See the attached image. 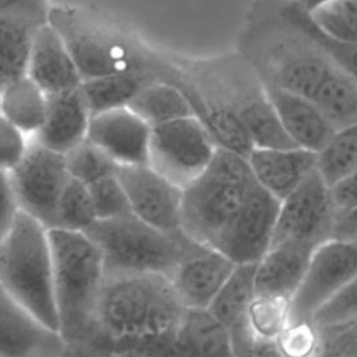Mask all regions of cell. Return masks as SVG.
Listing matches in <instances>:
<instances>
[{
	"label": "cell",
	"mask_w": 357,
	"mask_h": 357,
	"mask_svg": "<svg viewBox=\"0 0 357 357\" xmlns=\"http://www.w3.org/2000/svg\"><path fill=\"white\" fill-rule=\"evenodd\" d=\"M238 50L264 84L308 99L337 64L284 10L282 0H255Z\"/></svg>",
	"instance_id": "obj_1"
},
{
	"label": "cell",
	"mask_w": 357,
	"mask_h": 357,
	"mask_svg": "<svg viewBox=\"0 0 357 357\" xmlns=\"http://www.w3.org/2000/svg\"><path fill=\"white\" fill-rule=\"evenodd\" d=\"M185 310L165 275L110 273L99 297L96 329L135 354L172 336Z\"/></svg>",
	"instance_id": "obj_2"
},
{
	"label": "cell",
	"mask_w": 357,
	"mask_h": 357,
	"mask_svg": "<svg viewBox=\"0 0 357 357\" xmlns=\"http://www.w3.org/2000/svg\"><path fill=\"white\" fill-rule=\"evenodd\" d=\"M47 22L66 43L82 81L127 71L158 75L162 56L117 22L71 6H50Z\"/></svg>",
	"instance_id": "obj_3"
},
{
	"label": "cell",
	"mask_w": 357,
	"mask_h": 357,
	"mask_svg": "<svg viewBox=\"0 0 357 357\" xmlns=\"http://www.w3.org/2000/svg\"><path fill=\"white\" fill-rule=\"evenodd\" d=\"M59 333L67 344L96 329V310L106 280L100 248L84 231L49 229Z\"/></svg>",
	"instance_id": "obj_4"
},
{
	"label": "cell",
	"mask_w": 357,
	"mask_h": 357,
	"mask_svg": "<svg viewBox=\"0 0 357 357\" xmlns=\"http://www.w3.org/2000/svg\"><path fill=\"white\" fill-rule=\"evenodd\" d=\"M257 184L247 156L218 146L208 167L183 188L181 230L216 247Z\"/></svg>",
	"instance_id": "obj_5"
},
{
	"label": "cell",
	"mask_w": 357,
	"mask_h": 357,
	"mask_svg": "<svg viewBox=\"0 0 357 357\" xmlns=\"http://www.w3.org/2000/svg\"><path fill=\"white\" fill-rule=\"evenodd\" d=\"M0 287L39 322L59 332L49 229L24 212L0 243Z\"/></svg>",
	"instance_id": "obj_6"
},
{
	"label": "cell",
	"mask_w": 357,
	"mask_h": 357,
	"mask_svg": "<svg viewBox=\"0 0 357 357\" xmlns=\"http://www.w3.org/2000/svg\"><path fill=\"white\" fill-rule=\"evenodd\" d=\"M85 233L100 248L106 275L158 273L169 278L178 262L199 244L183 230L166 231L132 213L96 220Z\"/></svg>",
	"instance_id": "obj_7"
},
{
	"label": "cell",
	"mask_w": 357,
	"mask_h": 357,
	"mask_svg": "<svg viewBox=\"0 0 357 357\" xmlns=\"http://www.w3.org/2000/svg\"><path fill=\"white\" fill-rule=\"evenodd\" d=\"M216 149L206 127L185 116L152 127L148 165L184 188L208 167Z\"/></svg>",
	"instance_id": "obj_8"
},
{
	"label": "cell",
	"mask_w": 357,
	"mask_h": 357,
	"mask_svg": "<svg viewBox=\"0 0 357 357\" xmlns=\"http://www.w3.org/2000/svg\"><path fill=\"white\" fill-rule=\"evenodd\" d=\"M20 211L54 227L60 197L70 180L66 155L32 138L21 162L8 173Z\"/></svg>",
	"instance_id": "obj_9"
},
{
	"label": "cell",
	"mask_w": 357,
	"mask_h": 357,
	"mask_svg": "<svg viewBox=\"0 0 357 357\" xmlns=\"http://www.w3.org/2000/svg\"><path fill=\"white\" fill-rule=\"evenodd\" d=\"M335 220L331 187L315 169L296 190L280 199L271 245L286 241L318 245L331 238Z\"/></svg>",
	"instance_id": "obj_10"
},
{
	"label": "cell",
	"mask_w": 357,
	"mask_h": 357,
	"mask_svg": "<svg viewBox=\"0 0 357 357\" xmlns=\"http://www.w3.org/2000/svg\"><path fill=\"white\" fill-rule=\"evenodd\" d=\"M357 275V243L328 238L310 258L298 289L290 300L291 322L311 317Z\"/></svg>",
	"instance_id": "obj_11"
},
{
	"label": "cell",
	"mask_w": 357,
	"mask_h": 357,
	"mask_svg": "<svg viewBox=\"0 0 357 357\" xmlns=\"http://www.w3.org/2000/svg\"><path fill=\"white\" fill-rule=\"evenodd\" d=\"M116 174L134 216L166 231L181 230L183 187L149 165L119 166Z\"/></svg>",
	"instance_id": "obj_12"
},
{
	"label": "cell",
	"mask_w": 357,
	"mask_h": 357,
	"mask_svg": "<svg viewBox=\"0 0 357 357\" xmlns=\"http://www.w3.org/2000/svg\"><path fill=\"white\" fill-rule=\"evenodd\" d=\"M280 201L258 183L222 240L215 247L234 264H257L269 250Z\"/></svg>",
	"instance_id": "obj_13"
},
{
	"label": "cell",
	"mask_w": 357,
	"mask_h": 357,
	"mask_svg": "<svg viewBox=\"0 0 357 357\" xmlns=\"http://www.w3.org/2000/svg\"><path fill=\"white\" fill-rule=\"evenodd\" d=\"M137 357H237L225 325L209 310L187 308L166 340L139 350Z\"/></svg>",
	"instance_id": "obj_14"
},
{
	"label": "cell",
	"mask_w": 357,
	"mask_h": 357,
	"mask_svg": "<svg viewBox=\"0 0 357 357\" xmlns=\"http://www.w3.org/2000/svg\"><path fill=\"white\" fill-rule=\"evenodd\" d=\"M152 127L128 107L93 114L86 139L117 166L148 165Z\"/></svg>",
	"instance_id": "obj_15"
},
{
	"label": "cell",
	"mask_w": 357,
	"mask_h": 357,
	"mask_svg": "<svg viewBox=\"0 0 357 357\" xmlns=\"http://www.w3.org/2000/svg\"><path fill=\"white\" fill-rule=\"evenodd\" d=\"M237 264L219 250L198 244L169 276L185 308L208 310Z\"/></svg>",
	"instance_id": "obj_16"
},
{
	"label": "cell",
	"mask_w": 357,
	"mask_h": 357,
	"mask_svg": "<svg viewBox=\"0 0 357 357\" xmlns=\"http://www.w3.org/2000/svg\"><path fill=\"white\" fill-rule=\"evenodd\" d=\"M67 346L0 287V357H63Z\"/></svg>",
	"instance_id": "obj_17"
},
{
	"label": "cell",
	"mask_w": 357,
	"mask_h": 357,
	"mask_svg": "<svg viewBox=\"0 0 357 357\" xmlns=\"http://www.w3.org/2000/svg\"><path fill=\"white\" fill-rule=\"evenodd\" d=\"M255 264L236 265L234 271L209 305V312L229 331L237 357H251L255 336L248 312L255 297Z\"/></svg>",
	"instance_id": "obj_18"
},
{
	"label": "cell",
	"mask_w": 357,
	"mask_h": 357,
	"mask_svg": "<svg viewBox=\"0 0 357 357\" xmlns=\"http://www.w3.org/2000/svg\"><path fill=\"white\" fill-rule=\"evenodd\" d=\"M91 117L81 85L50 93L47 95L45 121L33 139L66 155L86 138Z\"/></svg>",
	"instance_id": "obj_19"
},
{
	"label": "cell",
	"mask_w": 357,
	"mask_h": 357,
	"mask_svg": "<svg viewBox=\"0 0 357 357\" xmlns=\"http://www.w3.org/2000/svg\"><path fill=\"white\" fill-rule=\"evenodd\" d=\"M247 160L257 183L279 201L317 169V152L304 148H254Z\"/></svg>",
	"instance_id": "obj_20"
},
{
	"label": "cell",
	"mask_w": 357,
	"mask_h": 357,
	"mask_svg": "<svg viewBox=\"0 0 357 357\" xmlns=\"http://www.w3.org/2000/svg\"><path fill=\"white\" fill-rule=\"evenodd\" d=\"M26 75L47 95L78 88L82 84L73 56L49 22L39 25L35 32Z\"/></svg>",
	"instance_id": "obj_21"
},
{
	"label": "cell",
	"mask_w": 357,
	"mask_h": 357,
	"mask_svg": "<svg viewBox=\"0 0 357 357\" xmlns=\"http://www.w3.org/2000/svg\"><path fill=\"white\" fill-rule=\"evenodd\" d=\"M315 247V244L304 241H286L271 245L255 264V294L291 300Z\"/></svg>",
	"instance_id": "obj_22"
},
{
	"label": "cell",
	"mask_w": 357,
	"mask_h": 357,
	"mask_svg": "<svg viewBox=\"0 0 357 357\" xmlns=\"http://www.w3.org/2000/svg\"><path fill=\"white\" fill-rule=\"evenodd\" d=\"M265 86L294 145L318 153L336 131L335 127L311 99L273 85Z\"/></svg>",
	"instance_id": "obj_23"
},
{
	"label": "cell",
	"mask_w": 357,
	"mask_h": 357,
	"mask_svg": "<svg viewBox=\"0 0 357 357\" xmlns=\"http://www.w3.org/2000/svg\"><path fill=\"white\" fill-rule=\"evenodd\" d=\"M47 93L28 75L0 88V113L31 138L45 121Z\"/></svg>",
	"instance_id": "obj_24"
},
{
	"label": "cell",
	"mask_w": 357,
	"mask_h": 357,
	"mask_svg": "<svg viewBox=\"0 0 357 357\" xmlns=\"http://www.w3.org/2000/svg\"><path fill=\"white\" fill-rule=\"evenodd\" d=\"M159 77L152 71H127L82 81L81 89L91 114L128 107L130 102Z\"/></svg>",
	"instance_id": "obj_25"
},
{
	"label": "cell",
	"mask_w": 357,
	"mask_h": 357,
	"mask_svg": "<svg viewBox=\"0 0 357 357\" xmlns=\"http://www.w3.org/2000/svg\"><path fill=\"white\" fill-rule=\"evenodd\" d=\"M311 100L335 130L357 123V77L336 64Z\"/></svg>",
	"instance_id": "obj_26"
},
{
	"label": "cell",
	"mask_w": 357,
	"mask_h": 357,
	"mask_svg": "<svg viewBox=\"0 0 357 357\" xmlns=\"http://www.w3.org/2000/svg\"><path fill=\"white\" fill-rule=\"evenodd\" d=\"M42 24L14 15H0V88L25 77L38 26Z\"/></svg>",
	"instance_id": "obj_27"
},
{
	"label": "cell",
	"mask_w": 357,
	"mask_h": 357,
	"mask_svg": "<svg viewBox=\"0 0 357 357\" xmlns=\"http://www.w3.org/2000/svg\"><path fill=\"white\" fill-rule=\"evenodd\" d=\"M137 116L151 127L185 117L194 116L183 92L167 81H153L146 85L128 105Z\"/></svg>",
	"instance_id": "obj_28"
},
{
	"label": "cell",
	"mask_w": 357,
	"mask_h": 357,
	"mask_svg": "<svg viewBox=\"0 0 357 357\" xmlns=\"http://www.w3.org/2000/svg\"><path fill=\"white\" fill-rule=\"evenodd\" d=\"M357 167V123L339 128L317 153V170L329 187Z\"/></svg>",
	"instance_id": "obj_29"
},
{
	"label": "cell",
	"mask_w": 357,
	"mask_h": 357,
	"mask_svg": "<svg viewBox=\"0 0 357 357\" xmlns=\"http://www.w3.org/2000/svg\"><path fill=\"white\" fill-rule=\"evenodd\" d=\"M310 321L321 336L340 333L357 325V275L337 290Z\"/></svg>",
	"instance_id": "obj_30"
},
{
	"label": "cell",
	"mask_w": 357,
	"mask_h": 357,
	"mask_svg": "<svg viewBox=\"0 0 357 357\" xmlns=\"http://www.w3.org/2000/svg\"><path fill=\"white\" fill-rule=\"evenodd\" d=\"M96 220L98 215L88 185L70 177L57 205L54 227L85 233Z\"/></svg>",
	"instance_id": "obj_31"
},
{
	"label": "cell",
	"mask_w": 357,
	"mask_h": 357,
	"mask_svg": "<svg viewBox=\"0 0 357 357\" xmlns=\"http://www.w3.org/2000/svg\"><path fill=\"white\" fill-rule=\"evenodd\" d=\"M308 14L326 35L357 46V0H331Z\"/></svg>",
	"instance_id": "obj_32"
},
{
	"label": "cell",
	"mask_w": 357,
	"mask_h": 357,
	"mask_svg": "<svg viewBox=\"0 0 357 357\" xmlns=\"http://www.w3.org/2000/svg\"><path fill=\"white\" fill-rule=\"evenodd\" d=\"M250 326L255 337L278 339L290 325V300L255 294L248 312Z\"/></svg>",
	"instance_id": "obj_33"
},
{
	"label": "cell",
	"mask_w": 357,
	"mask_h": 357,
	"mask_svg": "<svg viewBox=\"0 0 357 357\" xmlns=\"http://www.w3.org/2000/svg\"><path fill=\"white\" fill-rule=\"evenodd\" d=\"M68 173L73 178L89 185L116 174L119 166L86 138L66 153Z\"/></svg>",
	"instance_id": "obj_34"
},
{
	"label": "cell",
	"mask_w": 357,
	"mask_h": 357,
	"mask_svg": "<svg viewBox=\"0 0 357 357\" xmlns=\"http://www.w3.org/2000/svg\"><path fill=\"white\" fill-rule=\"evenodd\" d=\"M98 220L116 219L130 215V205L126 191L117 174L107 176L88 185Z\"/></svg>",
	"instance_id": "obj_35"
},
{
	"label": "cell",
	"mask_w": 357,
	"mask_h": 357,
	"mask_svg": "<svg viewBox=\"0 0 357 357\" xmlns=\"http://www.w3.org/2000/svg\"><path fill=\"white\" fill-rule=\"evenodd\" d=\"M284 357H318L322 337L311 321L290 322L278 337Z\"/></svg>",
	"instance_id": "obj_36"
},
{
	"label": "cell",
	"mask_w": 357,
	"mask_h": 357,
	"mask_svg": "<svg viewBox=\"0 0 357 357\" xmlns=\"http://www.w3.org/2000/svg\"><path fill=\"white\" fill-rule=\"evenodd\" d=\"M32 138L0 113V170L10 173L26 153Z\"/></svg>",
	"instance_id": "obj_37"
},
{
	"label": "cell",
	"mask_w": 357,
	"mask_h": 357,
	"mask_svg": "<svg viewBox=\"0 0 357 357\" xmlns=\"http://www.w3.org/2000/svg\"><path fill=\"white\" fill-rule=\"evenodd\" d=\"M47 0H0V15H14L38 24L47 22Z\"/></svg>",
	"instance_id": "obj_38"
},
{
	"label": "cell",
	"mask_w": 357,
	"mask_h": 357,
	"mask_svg": "<svg viewBox=\"0 0 357 357\" xmlns=\"http://www.w3.org/2000/svg\"><path fill=\"white\" fill-rule=\"evenodd\" d=\"M20 212L10 174L0 170V243L13 227Z\"/></svg>",
	"instance_id": "obj_39"
},
{
	"label": "cell",
	"mask_w": 357,
	"mask_h": 357,
	"mask_svg": "<svg viewBox=\"0 0 357 357\" xmlns=\"http://www.w3.org/2000/svg\"><path fill=\"white\" fill-rule=\"evenodd\" d=\"M321 337L322 344L318 357H353L357 354V325L340 333Z\"/></svg>",
	"instance_id": "obj_40"
},
{
	"label": "cell",
	"mask_w": 357,
	"mask_h": 357,
	"mask_svg": "<svg viewBox=\"0 0 357 357\" xmlns=\"http://www.w3.org/2000/svg\"><path fill=\"white\" fill-rule=\"evenodd\" d=\"M331 198L336 218L357 205V167L331 187Z\"/></svg>",
	"instance_id": "obj_41"
},
{
	"label": "cell",
	"mask_w": 357,
	"mask_h": 357,
	"mask_svg": "<svg viewBox=\"0 0 357 357\" xmlns=\"http://www.w3.org/2000/svg\"><path fill=\"white\" fill-rule=\"evenodd\" d=\"M331 238L357 243V205L336 218Z\"/></svg>",
	"instance_id": "obj_42"
},
{
	"label": "cell",
	"mask_w": 357,
	"mask_h": 357,
	"mask_svg": "<svg viewBox=\"0 0 357 357\" xmlns=\"http://www.w3.org/2000/svg\"><path fill=\"white\" fill-rule=\"evenodd\" d=\"M251 357H284V356L279 347L278 339L255 337Z\"/></svg>",
	"instance_id": "obj_43"
},
{
	"label": "cell",
	"mask_w": 357,
	"mask_h": 357,
	"mask_svg": "<svg viewBox=\"0 0 357 357\" xmlns=\"http://www.w3.org/2000/svg\"><path fill=\"white\" fill-rule=\"evenodd\" d=\"M296 4H298L301 8H304L305 11H312L317 7L331 1V0H293Z\"/></svg>",
	"instance_id": "obj_44"
},
{
	"label": "cell",
	"mask_w": 357,
	"mask_h": 357,
	"mask_svg": "<svg viewBox=\"0 0 357 357\" xmlns=\"http://www.w3.org/2000/svg\"><path fill=\"white\" fill-rule=\"evenodd\" d=\"M353 357H357V354H356V356H353Z\"/></svg>",
	"instance_id": "obj_45"
}]
</instances>
